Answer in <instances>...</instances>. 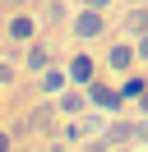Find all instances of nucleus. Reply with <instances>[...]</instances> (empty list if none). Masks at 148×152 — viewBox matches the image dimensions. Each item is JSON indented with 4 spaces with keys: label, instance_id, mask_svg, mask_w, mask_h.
I'll use <instances>...</instances> for the list:
<instances>
[{
    "label": "nucleus",
    "instance_id": "8",
    "mask_svg": "<svg viewBox=\"0 0 148 152\" xmlns=\"http://www.w3.org/2000/svg\"><path fill=\"white\" fill-rule=\"evenodd\" d=\"M65 69H70V83L88 88L92 78L102 74V56H92L88 46H79V51H70V56H65Z\"/></svg>",
    "mask_w": 148,
    "mask_h": 152
},
{
    "label": "nucleus",
    "instance_id": "6",
    "mask_svg": "<svg viewBox=\"0 0 148 152\" xmlns=\"http://www.w3.org/2000/svg\"><path fill=\"white\" fill-rule=\"evenodd\" d=\"M88 102L97 106V111H107V115H120V111L130 106L125 92H120V78H111V74H97V78L88 83Z\"/></svg>",
    "mask_w": 148,
    "mask_h": 152
},
{
    "label": "nucleus",
    "instance_id": "9",
    "mask_svg": "<svg viewBox=\"0 0 148 152\" xmlns=\"http://www.w3.org/2000/svg\"><path fill=\"white\" fill-rule=\"evenodd\" d=\"M56 106H60V115H65V120H74V115H83V111H88V88H79V83H70V88H65V92H56Z\"/></svg>",
    "mask_w": 148,
    "mask_h": 152
},
{
    "label": "nucleus",
    "instance_id": "22",
    "mask_svg": "<svg viewBox=\"0 0 148 152\" xmlns=\"http://www.w3.org/2000/svg\"><path fill=\"white\" fill-rule=\"evenodd\" d=\"M5 46H9V42H5V28H0V51H5Z\"/></svg>",
    "mask_w": 148,
    "mask_h": 152
},
{
    "label": "nucleus",
    "instance_id": "25",
    "mask_svg": "<svg viewBox=\"0 0 148 152\" xmlns=\"http://www.w3.org/2000/svg\"><path fill=\"white\" fill-rule=\"evenodd\" d=\"M144 152H148V143H144Z\"/></svg>",
    "mask_w": 148,
    "mask_h": 152
},
{
    "label": "nucleus",
    "instance_id": "18",
    "mask_svg": "<svg viewBox=\"0 0 148 152\" xmlns=\"http://www.w3.org/2000/svg\"><path fill=\"white\" fill-rule=\"evenodd\" d=\"M134 46H139V60L148 65V32H139V37H134Z\"/></svg>",
    "mask_w": 148,
    "mask_h": 152
},
{
    "label": "nucleus",
    "instance_id": "23",
    "mask_svg": "<svg viewBox=\"0 0 148 152\" xmlns=\"http://www.w3.org/2000/svg\"><path fill=\"white\" fill-rule=\"evenodd\" d=\"M125 5H144V0H125Z\"/></svg>",
    "mask_w": 148,
    "mask_h": 152
},
{
    "label": "nucleus",
    "instance_id": "1",
    "mask_svg": "<svg viewBox=\"0 0 148 152\" xmlns=\"http://www.w3.org/2000/svg\"><path fill=\"white\" fill-rule=\"evenodd\" d=\"M74 46H92V42L111 37V14L107 10H92V5H74V19L65 23Z\"/></svg>",
    "mask_w": 148,
    "mask_h": 152
},
{
    "label": "nucleus",
    "instance_id": "2",
    "mask_svg": "<svg viewBox=\"0 0 148 152\" xmlns=\"http://www.w3.org/2000/svg\"><path fill=\"white\" fill-rule=\"evenodd\" d=\"M0 28H5V42H9L14 51H23L33 37H42V32H46V28H42V14H37L33 5H23V10H9L5 19H0Z\"/></svg>",
    "mask_w": 148,
    "mask_h": 152
},
{
    "label": "nucleus",
    "instance_id": "17",
    "mask_svg": "<svg viewBox=\"0 0 148 152\" xmlns=\"http://www.w3.org/2000/svg\"><path fill=\"white\" fill-rule=\"evenodd\" d=\"M79 5H92V10H107V14H111V10L120 5V0H79Z\"/></svg>",
    "mask_w": 148,
    "mask_h": 152
},
{
    "label": "nucleus",
    "instance_id": "4",
    "mask_svg": "<svg viewBox=\"0 0 148 152\" xmlns=\"http://www.w3.org/2000/svg\"><path fill=\"white\" fill-rule=\"evenodd\" d=\"M144 60H139V46H134V37H125V32H116L111 37V46L102 51V74H111V78H125L130 69H139Z\"/></svg>",
    "mask_w": 148,
    "mask_h": 152
},
{
    "label": "nucleus",
    "instance_id": "7",
    "mask_svg": "<svg viewBox=\"0 0 148 152\" xmlns=\"http://www.w3.org/2000/svg\"><path fill=\"white\" fill-rule=\"evenodd\" d=\"M18 60H23V74H28V78H37V74H42V69H51V65H60L65 56H56V46H51V37H46V32H42V37H33V42H28L23 51H18Z\"/></svg>",
    "mask_w": 148,
    "mask_h": 152
},
{
    "label": "nucleus",
    "instance_id": "14",
    "mask_svg": "<svg viewBox=\"0 0 148 152\" xmlns=\"http://www.w3.org/2000/svg\"><path fill=\"white\" fill-rule=\"evenodd\" d=\"M120 32H125V37H139V32H148V0L144 5H125V14H120Z\"/></svg>",
    "mask_w": 148,
    "mask_h": 152
},
{
    "label": "nucleus",
    "instance_id": "21",
    "mask_svg": "<svg viewBox=\"0 0 148 152\" xmlns=\"http://www.w3.org/2000/svg\"><path fill=\"white\" fill-rule=\"evenodd\" d=\"M0 124H5V92H0Z\"/></svg>",
    "mask_w": 148,
    "mask_h": 152
},
{
    "label": "nucleus",
    "instance_id": "24",
    "mask_svg": "<svg viewBox=\"0 0 148 152\" xmlns=\"http://www.w3.org/2000/svg\"><path fill=\"white\" fill-rule=\"evenodd\" d=\"M33 5H46V0H33Z\"/></svg>",
    "mask_w": 148,
    "mask_h": 152
},
{
    "label": "nucleus",
    "instance_id": "3",
    "mask_svg": "<svg viewBox=\"0 0 148 152\" xmlns=\"http://www.w3.org/2000/svg\"><path fill=\"white\" fill-rule=\"evenodd\" d=\"M23 124H28V138H56L60 134V124H65V115H60V106H56V97H37V106H28V115H23Z\"/></svg>",
    "mask_w": 148,
    "mask_h": 152
},
{
    "label": "nucleus",
    "instance_id": "20",
    "mask_svg": "<svg viewBox=\"0 0 148 152\" xmlns=\"http://www.w3.org/2000/svg\"><path fill=\"white\" fill-rule=\"evenodd\" d=\"M134 111H139V115H148V92H144V97L134 102Z\"/></svg>",
    "mask_w": 148,
    "mask_h": 152
},
{
    "label": "nucleus",
    "instance_id": "12",
    "mask_svg": "<svg viewBox=\"0 0 148 152\" xmlns=\"http://www.w3.org/2000/svg\"><path fill=\"white\" fill-rule=\"evenodd\" d=\"M23 60H18V51L14 56H5V51H0V92H14L18 83H23Z\"/></svg>",
    "mask_w": 148,
    "mask_h": 152
},
{
    "label": "nucleus",
    "instance_id": "5",
    "mask_svg": "<svg viewBox=\"0 0 148 152\" xmlns=\"http://www.w3.org/2000/svg\"><path fill=\"white\" fill-rule=\"evenodd\" d=\"M107 120H111L107 111H97V106H88L83 115H74V120H65V124H60V138H70V143H79V148H83L88 138H97V134L107 129Z\"/></svg>",
    "mask_w": 148,
    "mask_h": 152
},
{
    "label": "nucleus",
    "instance_id": "16",
    "mask_svg": "<svg viewBox=\"0 0 148 152\" xmlns=\"http://www.w3.org/2000/svg\"><path fill=\"white\" fill-rule=\"evenodd\" d=\"M18 143H23V138H18L9 124H0V152H18Z\"/></svg>",
    "mask_w": 148,
    "mask_h": 152
},
{
    "label": "nucleus",
    "instance_id": "11",
    "mask_svg": "<svg viewBox=\"0 0 148 152\" xmlns=\"http://www.w3.org/2000/svg\"><path fill=\"white\" fill-rule=\"evenodd\" d=\"M74 5H79V0H46V5H37L42 28H60V23H70V19H74Z\"/></svg>",
    "mask_w": 148,
    "mask_h": 152
},
{
    "label": "nucleus",
    "instance_id": "19",
    "mask_svg": "<svg viewBox=\"0 0 148 152\" xmlns=\"http://www.w3.org/2000/svg\"><path fill=\"white\" fill-rule=\"evenodd\" d=\"M23 5H33V0H0V10H5V14H9V10H23Z\"/></svg>",
    "mask_w": 148,
    "mask_h": 152
},
{
    "label": "nucleus",
    "instance_id": "15",
    "mask_svg": "<svg viewBox=\"0 0 148 152\" xmlns=\"http://www.w3.org/2000/svg\"><path fill=\"white\" fill-rule=\"evenodd\" d=\"M120 92H125V102H130V106H134V102H139V97H144V92H148V74H144V69H130V74H125V78H120Z\"/></svg>",
    "mask_w": 148,
    "mask_h": 152
},
{
    "label": "nucleus",
    "instance_id": "10",
    "mask_svg": "<svg viewBox=\"0 0 148 152\" xmlns=\"http://www.w3.org/2000/svg\"><path fill=\"white\" fill-rule=\"evenodd\" d=\"M33 83H37V97H56V92H65V88H70V69H65V60H60V65H51V69H42Z\"/></svg>",
    "mask_w": 148,
    "mask_h": 152
},
{
    "label": "nucleus",
    "instance_id": "13",
    "mask_svg": "<svg viewBox=\"0 0 148 152\" xmlns=\"http://www.w3.org/2000/svg\"><path fill=\"white\" fill-rule=\"evenodd\" d=\"M107 138H111V148H130V143H134V120H130V115L125 111H120V115H111V120H107Z\"/></svg>",
    "mask_w": 148,
    "mask_h": 152
}]
</instances>
